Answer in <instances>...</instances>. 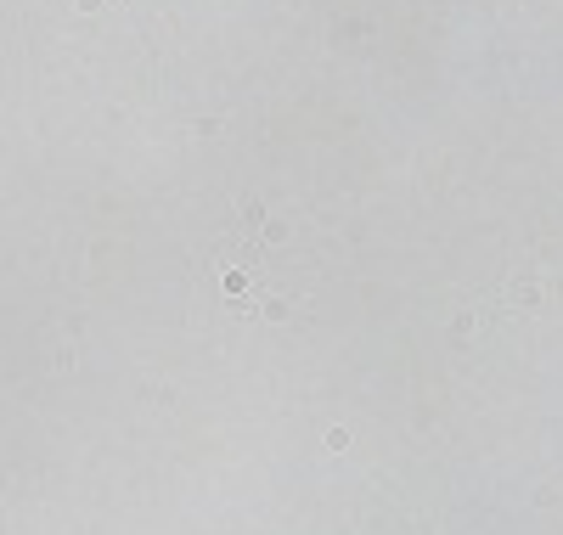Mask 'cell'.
I'll list each match as a JSON object with an SVG mask.
<instances>
[{
    "instance_id": "6da1fadb",
    "label": "cell",
    "mask_w": 563,
    "mask_h": 535,
    "mask_svg": "<svg viewBox=\"0 0 563 535\" xmlns=\"http://www.w3.org/2000/svg\"><path fill=\"white\" fill-rule=\"evenodd\" d=\"M547 299H552V282H547L535 265H518V276L507 282V305H518V310H547Z\"/></svg>"
}]
</instances>
